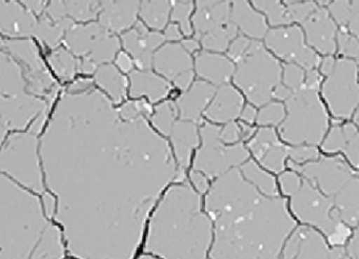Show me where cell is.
Instances as JSON below:
<instances>
[{
    "instance_id": "obj_1",
    "label": "cell",
    "mask_w": 359,
    "mask_h": 259,
    "mask_svg": "<svg viewBox=\"0 0 359 259\" xmlns=\"http://www.w3.org/2000/svg\"><path fill=\"white\" fill-rule=\"evenodd\" d=\"M46 191L72 259H134L159 198L180 172L144 116L121 115L81 78L67 86L39 137Z\"/></svg>"
},
{
    "instance_id": "obj_2",
    "label": "cell",
    "mask_w": 359,
    "mask_h": 259,
    "mask_svg": "<svg viewBox=\"0 0 359 259\" xmlns=\"http://www.w3.org/2000/svg\"><path fill=\"white\" fill-rule=\"evenodd\" d=\"M203 208L213 223L209 259H279L297 227L287 198L264 194L239 166L212 181Z\"/></svg>"
},
{
    "instance_id": "obj_3",
    "label": "cell",
    "mask_w": 359,
    "mask_h": 259,
    "mask_svg": "<svg viewBox=\"0 0 359 259\" xmlns=\"http://www.w3.org/2000/svg\"><path fill=\"white\" fill-rule=\"evenodd\" d=\"M213 223L203 196L188 179L174 181L153 208L142 240V252L161 259H208Z\"/></svg>"
},
{
    "instance_id": "obj_4",
    "label": "cell",
    "mask_w": 359,
    "mask_h": 259,
    "mask_svg": "<svg viewBox=\"0 0 359 259\" xmlns=\"http://www.w3.org/2000/svg\"><path fill=\"white\" fill-rule=\"evenodd\" d=\"M60 86L32 39L4 40L0 48V121L10 133L49 116Z\"/></svg>"
},
{
    "instance_id": "obj_5",
    "label": "cell",
    "mask_w": 359,
    "mask_h": 259,
    "mask_svg": "<svg viewBox=\"0 0 359 259\" xmlns=\"http://www.w3.org/2000/svg\"><path fill=\"white\" fill-rule=\"evenodd\" d=\"M39 194L0 173V259H66L60 227Z\"/></svg>"
},
{
    "instance_id": "obj_6",
    "label": "cell",
    "mask_w": 359,
    "mask_h": 259,
    "mask_svg": "<svg viewBox=\"0 0 359 259\" xmlns=\"http://www.w3.org/2000/svg\"><path fill=\"white\" fill-rule=\"evenodd\" d=\"M277 183L281 195L287 198L290 212L296 221L323 234L331 246L346 244L355 229H351L342 221L331 198L291 168L278 175Z\"/></svg>"
},
{
    "instance_id": "obj_7",
    "label": "cell",
    "mask_w": 359,
    "mask_h": 259,
    "mask_svg": "<svg viewBox=\"0 0 359 259\" xmlns=\"http://www.w3.org/2000/svg\"><path fill=\"white\" fill-rule=\"evenodd\" d=\"M287 168L299 173L331 198L348 227H358V172L342 156L319 155L317 159L299 164L287 160Z\"/></svg>"
},
{
    "instance_id": "obj_8",
    "label": "cell",
    "mask_w": 359,
    "mask_h": 259,
    "mask_svg": "<svg viewBox=\"0 0 359 259\" xmlns=\"http://www.w3.org/2000/svg\"><path fill=\"white\" fill-rule=\"evenodd\" d=\"M47 118L41 117L26 131L12 132L0 149V173L27 189L45 194L39 137Z\"/></svg>"
},
{
    "instance_id": "obj_9",
    "label": "cell",
    "mask_w": 359,
    "mask_h": 259,
    "mask_svg": "<svg viewBox=\"0 0 359 259\" xmlns=\"http://www.w3.org/2000/svg\"><path fill=\"white\" fill-rule=\"evenodd\" d=\"M287 115L280 126V137L291 147H317L327 130V114L317 91L304 88L294 91L285 99Z\"/></svg>"
},
{
    "instance_id": "obj_10",
    "label": "cell",
    "mask_w": 359,
    "mask_h": 259,
    "mask_svg": "<svg viewBox=\"0 0 359 259\" xmlns=\"http://www.w3.org/2000/svg\"><path fill=\"white\" fill-rule=\"evenodd\" d=\"M280 63L262 42L252 40L245 54L237 61L234 82L254 105H266L281 81Z\"/></svg>"
},
{
    "instance_id": "obj_11",
    "label": "cell",
    "mask_w": 359,
    "mask_h": 259,
    "mask_svg": "<svg viewBox=\"0 0 359 259\" xmlns=\"http://www.w3.org/2000/svg\"><path fill=\"white\" fill-rule=\"evenodd\" d=\"M222 126L205 124L201 128V145H198L192 157V168L213 181L233 168L239 166L251 158L248 147L243 142H224L220 138Z\"/></svg>"
},
{
    "instance_id": "obj_12",
    "label": "cell",
    "mask_w": 359,
    "mask_h": 259,
    "mask_svg": "<svg viewBox=\"0 0 359 259\" xmlns=\"http://www.w3.org/2000/svg\"><path fill=\"white\" fill-rule=\"evenodd\" d=\"M69 48L77 55L87 56L83 71H94L96 65L106 63L116 56L121 48L118 38L97 23L73 25L66 32Z\"/></svg>"
},
{
    "instance_id": "obj_13",
    "label": "cell",
    "mask_w": 359,
    "mask_h": 259,
    "mask_svg": "<svg viewBox=\"0 0 359 259\" xmlns=\"http://www.w3.org/2000/svg\"><path fill=\"white\" fill-rule=\"evenodd\" d=\"M323 95L337 118H348L358 105L357 62L353 59H338L323 82Z\"/></svg>"
},
{
    "instance_id": "obj_14",
    "label": "cell",
    "mask_w": 359,
    "mask_h": 259,
    "mask_svg": "<svg viewBox=\"0 0 359 259\" xmlns=\"http://www.w3.org/2000/svg\"><path fill=\"white\" fill-rule=\"evenodd\" d=\"M279 259H351L344 246H331L323 234L297 225L285 240Z\"/></svg>"
},
{
    "instance_id": "obj_15",
    "label": "cell",
    "mask_w": 359,
    "mask_h": 259,
    "mask_svg": "<svg viewBox=\"0 0 359 259\" xmlns=\"http://www.w3.org/2000/svg\"><path fill=\"white\" fill-rule=\"evenodd\" d=\"M266 46L277 56L295 63L306 72L315 69L320 62L318 55L304 44L300 27H277L266 34Z\"/></svg>"
},
{
    "instance_id": "obj_16",
    "label": "cell",
    "mask_w": 359,
    "mask_h": 259,
    "mask_svg": "<svg viewBox=\"0 0 359 259\" xmlns=\"http://www.w3.org/2000/svg\"><path fill=\"white\" fill-rule=\"evenodd\" d=\"M248 142V151L266 172L279 175L287 170L289 145L279 140L273 128H262Z\"/></svg>"
},
{
    "instance_id": "obj_17",
    "label": "cell",
    "mask_w": 359,
    "mask_h": 259,
    "mask_svg": "<svg viewBox=\"0 0 359 259\" xmlns=\"http://www.w3.org/2000/svg\"><path fill=\"white\" fill-rule=\"evenodd\" d=\"M153 65L158 73L174 82L180 90L190 88L194 78L192 58L182 44H165L153 56Z\"/></svg>"
},
{
    "instance_id": "obj_18",
    "label": "cell",
    "mask_w": 359,
    "mask_h": 259,
    "mask_svg": "<svg viewBox=\"0 0 359 259\" xmlns=\"http://www.w3.org/2000/svg\"><path fill=\"white\" fill-rule=\"evenodd\" d=\"M165 36L159 32H150L142 22L123 35V46L132 55L140 71H149L153 65L154 51L165 41Z\"/></svg>"
},
{
    "instance_id": "obj_19",
    "label": "cell",
    "mask_w": 359,
    "mask_h": 259,
    "mask_svg": "<svg viewBox=\"0 0 359 259\" xmlns=\"http://www.w3.org/2000/svg\"><path fill=\"white\" fill-rule=\"evenodd\" d=\"M308 42L319 52L331 55L336 50V25L323 6H317L302 22Z\"/></svg>"
},
{
    "instance_id": "obj_20",
    "label": "cell",
    "mask_w": 359,
    "mask_h": 259,
    "mask_svg": "<svg viewBox=\"0 0 359 259\" xmlns=\"http://www.w3.org/2000/svg\"><path fill=\"white\" fill-rule=\"evenodd\" d=\"M168 137L171 139L170 145L178 168L180 172L187 173L194 151L201 143L197 124L189 120H176Z\"/></svg>"
},
{
    "instance_id": "obj_21",
    "label": "cell",
    "mask_w": 359,
    "mask_h": 259,
    "mask_svg": "<svg viewBox=\"0 0 359 259\" xmlns=\"http://www.w3.org/2000/svg\"><path fill=\"white\" fill-rule=\"evenodd\" d=\"M323 151L327 154L342 152L344 159L354 168L359 164V137L356 124H346L340 126V121L334 122L327 137L323 139Z\"/></svg>"
},
{
    "instance_id": "obj_22",
    "label": "cell",
    "mask_w": 359,
    "mask_h": 259,
    "mask_svg": "<svg viewBox=\"0 0 359 259\" xmlns=\"http://www.w3.org/2000/svg\"><path fill=\"white\" fill-rule=\"evenodd\" d=\"M231 23V4L228 1H198L193 16L196 40L216 33Z\"/></svg>"
},
{
    "instance_id": "obj_23",
    "label": "cell",
    "mask_w": 359,
    "mask_h": 259,
    "mask_svg": "<svg viewBox=\"0 0 359 259\" xmlns=\"http://www.w3.org/2000/svg\"><path fill=\"white\" fill-rule=\"evenodd\" d=\"M37 20L32 13L15 2H0V33L13 39L28 38L35 33Z\"/></svg>"
},
{
    "instance_id": "obj_24",
    "label": "cell",
    "mask_w": 359,
    "mask_h": 259,
    "mask_svg": "<svg viewBox=\"0 0 359 259\" xmlns=\"http://www.w3.org/2000/svg\"><path fill=\"white\" fill-rule=\"evenodd\" d=\"M215 92L216 88L213 84L205 81L194 82L176 100L175 105L180 119L189 120L196 124H201V113L211 101Z\"/></svg>"
},
{
    "instance_id": "obj_25",
    "label": "cell",
    "mask_w": 359,
    "mask_h": 259,
    "mask_svg": "<svg viewBox=\"0 0 359 259\" xmlns=\"http://www.w3.org/2000/svg\"><path fill=\"white\" fill-rule=\"evenodd\" d=\"M140 6L138 1L102 2L100 25L110 33L129 29L135 25Z\"/></svg>"
},
{
    "instance_id": "obj_26",
    "label": "cell",
    "mask_w": 359,
    "mask_h": 259,
    "mask_svg": "<svg viewBox=\"0 0 359 259\" xmlns=\"http://www.w3.org/2000/svg\"><path fill=\"white\" fill-rule=\"evenodd\" d=\"M243 99L238 91L230 84H222L216 91L215 97L205 111V116L217 124L231 122L241 115Z\"/></svg>"
},
{
    "instance_id": "obj_27",
    "label": "cell",
    "mask_w": 359,
    "mask_h": 259,
    "mask_svg": "<svg viewBox=\"0 0 359 259\" xmlns=\"http://www.w3.org/2000/svg\"><path fill=\"white\" fill-rule=\"evenodd\" d=\"M130 95L133 98L146 96L152 102H157L165 99L171 92V84L150 71L135 69L130 72Z\"/></svg>"
},
{
    "instance_id": "obj_28",
    "label": "cell",
    "mask_w": 359,
    "mask_h": 259,
    "mask_svg": "<svg viewBox=\"0 0 359 259\" xmlns=\"http://www.w3.org/2000/svg\"><path fill=\"white\" fill-rule=\"evenodd\" d=\"M196 72L213 84L222 86L226 84L235 72L232 61L222 55L203 51L196 55Z\"/></svg>"
},
{
    "instance_id": "obj_29",
    "label": "cell",
    "mask_w": 359,
    "mask_h": 259,
    "mask_svg": "<svg viewBox=\"0 0 359 259\" xmlns=\"http://www.w3.org/2000/svg\"><path fill=\"white\" fill-rule=\"evenodd\" d=\"M231 21L243 34L254 39H260L268 33L264 16L253 10L247 1L233 2L231 6Z\"/></svg>"
},
{
    "instance_id": "obj_30",
    "label": "cell",
    "mask_w": 359,
    "mask_h": 259,
    "mask_svg": "<svg viewBox=\"0 0 359 259\" xmlns=\"http://www.w3.org/2000/svg\"><path fill=\"white\" fill-rule=\"evenodd\" d=\"M93 81L113 101L121 103L127 95V78L113 65H102L95 71Z\"/></svg>"
},
{
    "instance_id": "obj_31",
    "label": "cell",
    "mask_w": 359,
    "mask_h": 259,
    "mask_svg": "<svg viewBox=\"0 0 359 259\" xmlns=\"http://www.w3.org/2000/svg\"><path fill=\"white\" fill-rule=\"evenodd\" d=\"M239 170L245 178L249 179L260 191L271 196L280 195L277 179L271 173L266 172L255 160L248 159L239 166Z\"/></svg>"
},
{
    "instance_id": "obj_32",
    "label": "cell",
    "mask_w": 359,
    "mask_h": 259,
    "mask_svg": "<svg viewBox=\"0 0 359 259\" xmlns=\"http://www.w3.org/2000/svg\"><path fill=\"white\" fill-rule=\"evenodd\" d=\"M330 12L338 25H341L344 33L351 32V35L357 37L359 31V1H334L329 6Z\"/></svg>"
},
{
    "instance_id": "obj_33",
    "label": "cell",
    "mask_w": 359,
    "mask_h": 259,
    "mask_svg": "<svg viewBox=\"0 0 359 259\" xmlns=\"http://www.w3.org/2000/svg\"><path fill=\"white\" fill-rule=\"evenodd\" d=\"M140 8L142 20L149 27L156 32L165 29L171 11L169 1H144Z\"/></svg>"
},
{
    "instance_id": "obj_34",
    "label": "cell",
    "mask_w": 359,
    "mask_h": 259,
    "mask_svg": "<svg viewBox=\"0 0 359 259\" xmlns=\"http://www.w3.org/2000/svg\"><path fill=\"white\" fill-rule=\"evenodd\" d=\"M50 67L54 74L57 75L62 81H69L76 73V60L69 54L66 48H57L52 51L49 56Z\"/></svg>"
},
{
    "instance_id": "obj_35",
    "label": "cell",
    "mask_w": 359,
    "mask_h": 259,
    "mask_svg": "<svg viewBox=\"0 0 359 259\" xmlns=\"http://www.w3.org/2000/svg\"><path fill=\"white\" fill-rule=\"evenodd\" d=\"M178 111L175 103L172 101H163L157 105L154 114H152V124L161 136H169L170 131L176 121Z\"/></svg>"
},
{
    "instance_id": "obj_36",
    "label": "cell",
    "mask_w": 359,
    "mask_h": 259,
    "mask_svg": "<svg viewBox=\"0 0 359 259\" xmlns=\"http://www.w3.org/2000/svg\"><path fill=\"white\" fill-rule=\"evenodd\" d=\"M254 6L266 14L272 25H287L292 22L287 8L279 1H254Z\"/></svg>"
},
{
    "instance_id": "obj_37",
    "label": "cell",
    "mask_w": 359,
    "mask_h": 259,
    "mask_svg": "<svg viewBox=\"0 0 359 259\" xmlns=\"http://www.w3.org/2000/svg\"><path fill=\"white\" fill-rule=\"evenodd\" d=\"M285 117V109L283 103L280 102H268V105H264L260 109L257 118V124L260 126H276L280 124Z\"/></svg>"
},
{
    "instance_id": "obj_38",
    "label": "cell",
    "mask_w": 359,
    "mask_h": 259,
    "mask_svg": "<svg viewBox=\"0 0 359 259\" xmlns=\"http://www.w3.org/2000/svg\"><path fill=\"white\" fill-rule=\"evenodd\" d=\"M172 11V20L180 22V29L186 35H191L193 29L191 27L190 16L192 13V1H175Z\"/></svg>"
},
{
    "instance_id": "obj_39",
    "label": "cell",
    "mask_w": 359,
    "mask_h": 259,
    "mask_svg": "<svg viewBox=\"0 0 359 259\" xmlns=\"http://www.w3.org/2000/svg\"><path fill=\"white\" fill-rule=\"evenodd\" d=\"M304 69L295 63H287L283 69V86L294 92L304 86Z\"/></svg>"
},
{
    "instance_id": "obj_40",
    "label": "cell",
    "mask_w": 359,
    "mask_h": 259,
    "mask_svg": "<svg viewBox=\"0 0 359 259\" xmlns=\"http://www.w3.org/2000/svg\"><path fill=\"white\" fill-rule=\"evenodd\" d=\"M287 12L291 16L292 21L302 23L306 17L317 8V4L313 1H285Z\"/></svg>"
},
{
    "instance_id": "obj_41",
    "label": "cell",
    "mask_w": 359,
    "mask_h": 259,
    "mask_svg": "<svg viewBox=\"0 0 359 259\" xmlns=\"http://www.w3.org/2000/svg\"><path fill=\"white\" fill-rule=\"evenodd\" d=\"M338 48H339L340 54L346 57H351L356 60L358 58V40L355 36L350 34L339 32L337 33Z\"/></svg>"
},
{
    "instance_id": "obj_42",
    "label": "cell",
    "mask_w": 359,
    "mask_h": 259,
    "mask_svg": "<svg viewBox=\"0 0 359 259\" xmlns=\"http://www.w3.org/2000/svg\"><path fill=\"white\" fill-rule=\"evenodd\" d=\"M318 150L315 147L309 145H299V147H291L289 145V160L295 164H304L312 161L319 157Z\"/></svg>"
},
{
    "instance_id": "obj_43",
    "label": "cell",
    "mask_w": 359,
    "mask_h": 259,
    "mask_svg": "<svg viewBox=\"0 0 359 259\" xmlns=\"http://www.w3.org/2000/svg\"><path fill=\"white\" fill-rule=\"evenodd\" d=\"M187 179H188L190 185L194 187L195 191L201 194V196L207 193L210 185H211V181L205 175L198 172V171L193 170V168H191L190 172L187 175Z\"/></svg>"
},
{
    "instance_id": "obj_44",
    "label": "cell",
    "mask_w": 359,
    "mask_h": 259,
    "mask_svg": "<svg viewBox=\"0 0 359 259\" xmlns=\"http://www.w3.org/2000/svg\"><path fill=\"white\" fill-rule=\"evenodd\" d=\"M251 40L249 38L245 37L243 35L237 36L234 40H233L231 46H229V57L233 59V60L238 61L243 55L247 52L249 48Z\"/></svg>"
},
{
    "instance_id": "obj_45",
    "label": "cell",
    "mask_w": 359,
    "mask_h": 259,
    "mask_svg": "<svg viewBox=\"0 0 359 259\" xmlns=\"http://www.w3.org/2000/svg\"><path fill=\"white\" fill-rule=\"evenodd\" d=\"M220 138L224 142L233 145V143L241 142V128L236 122H228L224 128H220Z\"/></svg>"
},
{
    "instance_id": "obj_46",
    "label": "cell",
    "mask_w": 359,
    "mask_h": 259,
    "mask_svg": "<svg viewBox=\"0 0 359 259\" xmlns=\"http://www.w3.org/2000/svg\"><path fill=\"white\" fill-rule=\"evenodd\" d=\"M321 77L316 69H311L306 72V77H304V86L309 90L318 91L320 86Z\"/></svg>"
},
{
    "instance_id": "obj_47",
    "label": "cell",
    "mask_w": 359,
    "mask_h": 259,
    "mask_svg": "<svg viewBox=\"0 0 359 259\" xmlns=\"http://www.w3.org/2000/svg\"><path fill=\"white\" fill-rule=\"evenodd\" d=\"M116 65L121 71L126 72V73H130L133 69V61H132L131 57L123 52L117 55Z\"/></svg>"
},
{
    "instance_id": "obj_48",
    "label": "cell",
    "mask_w": 359,
    "mask_h": 259,
    "mask_svg": "<svg viewBox=\"0 0 359 259\" xmlns=\"http://www.w3.org/2000/svg\"><path fill=\"white\" fill-rule=\"evenodd\" d=\"M163 36H165V39L169 40V41H177V40H180L182 38L180 27L175 23H170L168 25Z\"/></svg>"
},
{
    "instance_id": "obj_49",
    "label": "cell",
    "mask_w": 359,
    "mask_h": 259,
    "mask_svg": "<svg viewBox=\"0 0 359 259\" xmlns=\"http://www.w3.org/2000/svg\"><path fill=\"white\" fill-rule=\"evenodd\" d=\"M241 115L243 121L247 122V124H253L254 120L256 119L257 111H256L255 107H252V105H247L245 107H243V111H241Z\"/></svg>"
},
{
    "instance_id": "obj_50",
    "label": "cell",
    "mask_w": 359,
    "mask_h": 259,
    "mask_svg": "<svg viewBox=\"0 0 359 259\" xmlns=\"http://www.w3.org/2000/svg\"><path fill=\"white\" fill-rule=\"evenodd\" d=\"M239 128H241V140H249L255 133V128H253L251 124H245V122L239 124Z\"/></svg>"
},
{
    "instance_id": "obj_51",
    "label": "cell",
    "mask_w": 359,
    "mask_h": 259,
    "mask_svg": "<svg viewBox=\"0 0 359 259\" xmlns=\"http://www.w3.org/2000/svg\"><path fill=\"white\" fill-rule=\"evenodd\" d=\"M292 94V91H290L289 88H285L283 84H279L276 88L273 91L272 96H274L275 98L277 99H287L290 95Z\"/></svg>"
},
{
    "instance_id": "obj_52",
    "label": "cell",
    "mask_w": 359,
    "mask_h": 259,
    "mask_svg": "<svg viewBox=\"0 0 359 259\" xmlns=\"http://www.w3.org/2000/svg\"><path fill=\"white\" fill-rule=\"evenodd\" d=\"M182 48L190 54L194 53L195 51L199 50V42L196 39H184L182 40Z\"/></svg>"
},
{
    "instance_id": "obj_53",
    "label": "cell",
    "mask_w": 359,
    "mask_h": 259,
    "mask_svg": "<svg viewBox=\"0 0 359 259\" xmlns=\"http://www.w3.org/2000/svg\"><path fill=\"white\" fill-rule=\"evenodd\" d=\"M334 63H335V59L332 56L325 57L321 62V73L325 74V76L332 71L333 69Z\"/></svg>"
},
{
    "instance_id": "obj_54",
    "label": "cell",
    "mask_w": 359,
    "mask_h": 259,
    "mask_svg": "<svg viewBox=\"0 0 359 259\" xmlns=\"http://www.w3.org/2000/svg\"><path fill=\"white\" fill-rule=\"evenodd\" d=\"M9 131L8 128L1 124L0 121V149L3 147L4 142H5L6 139H7L8 135H9Z\"/></svg>"
},
{
    "instance_id": "obj_55",
    "label": "cell",
    "mask_w": 359,
    "mask_h": 259,
    "mask_svg": "<svg viewBox=\"0 0 359 259\" xmlns=\"http://www.w3.org/2000/svg\"><path fill=\"white\" fill-rule=\"evenodd\" d=\"M134 259H161L158 258V257L154 256V255L150 254V253H146L142 252V251H140V253H138L137 256L135 257Z\"/></svg>"
},
{
    "instance_id": "obj_56",
    "label": "cell",
    "mask_w": 359,
    "mask_h": 259,
    "mask_svg": "<svg viewBox=\"0 0 359 259\" xmlns=\"http://www.w3.org/2000/svg\"><path fill=\"white\" fill-rule=\"evenodd\" d=\"M4 40L0 38V48H1V46H3Z\"/></svg>"
},
{
    "instance_id": "obj_57",
    "label": "cell",
    "mask_w": 359,
    "mask_h": 259,
    "mask_svg": "<svg viewBox=\"0 0 359 259\" xmlns=\"http://www.w3.org/2000/svg\"><path fill=\"white\" fill-rule=\"evenodd\" d=\"M66 259H72V258H70V257H67Z\"/></svg>"
},
{
    "instance_id": "obj_58",
    "label": "cell",
    "mask_w": 359,
    "mask_h": 259,
    "mask_svg": "<svg viewBox=\"0 0 359 259\" xmlns=\"http://www.w3.org/2000/svg\"><path fill=\"white\" fill-rule=\"evenodd\" d=\"M208 259H209V258H208Z\"/></svg>"
}]
</instances>
